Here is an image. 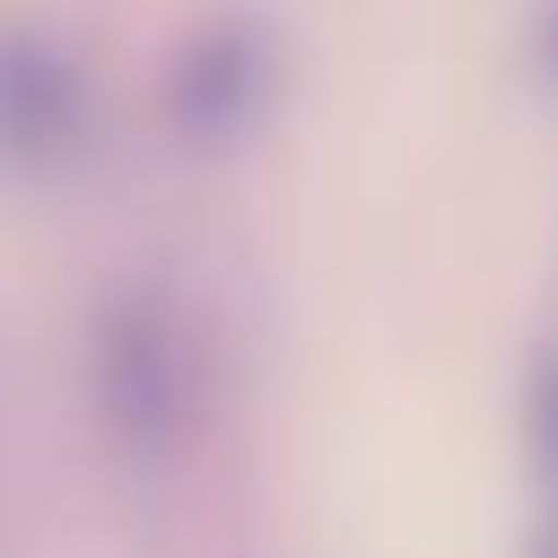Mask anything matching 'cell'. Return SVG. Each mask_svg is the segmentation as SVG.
Wrapping results in <instances>:
<instances>
[{
    "label": "cell",
    "mask_w": 558,
    "mask_h": 558,
    "mask_svg": "<svg viewBox=\"0 0 558 558\" xmlns=\"http://www.w3.org/2000/svg\"><path fill=\"white\" fill-rule=\"evenodd\" d=\"M87 392H96V427L122 471H140V480L183 471L192 445L209 436V410H218V357H209L201 314L157 279L113 288L96 305Z\"/></svg>",
    "instance_id": "6da1fadb"
},
{
    "label": "cell",
    "mask_w": 558,
    "mask_h": 558,
    "mask_svg": "<svg viewBox=\"0 0 558 558\" xmlns=\"http://www.w3.org/2000/svg\"><path fill=\"white\" fill-rule=\"evenodd\" d=\"M279 96V44L262 17H209L166 61V122L192 148H235Z\"/></svg>",
    "instance_id": "7a4b0ae2"
},
{
    "label": "cell",
    "mask_w": 558,
    "mask_h": 558,
    "mask_svg": "<svg viewBox=\"0 0 558 558\" xmlns=\"http://www.w3.org/2000/svg\"><path fill=\"white\" fill-rule=\"evenodd\" d=\"M87 140V78L52 35H0V166L61 174Z\"/></svg>",
    "instance_id": "3957f363"
},
{
    "label": "cell",
    "mask_w": 558,
    "mask_h": 558,
    "mask_svg": "<svg viewBox=\"0 0 558 558\" xmlns=\"http://www.w3.org/2000/svg\"><path fill=\"white\" fill-rule=\"evenodd\" d=\"M523 471L541 488V523H558V349H541L523 375Z\"/></svg>",
    "instance_id": "277c9868"
},
{
    "label": "cell",
    "mask_w": 558,
    "mask_h": 558,
    "mask_svg": "<svg viewBox=\"0 0 558 558\" xmlns=\"http://www.w3.org/2000/svg\"><path fill=\"white\" fill-rule=\"evenodd\" d=\"M532 558H558V523H541V532H532Z\"/></svg>",
    "instance_id": "5b68a950"
}]
</instances>
